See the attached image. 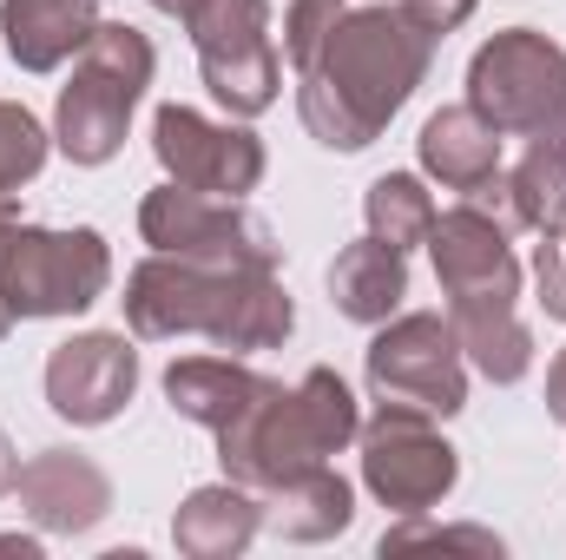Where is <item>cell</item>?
Segmentation results:
<instances>
[{
    "instance_id": "d4e9b609",
    "label": "cell",
    "mask_w": 566,
    "mask_h": 560,
    "mask_svg": "<svg viewBox=\"0 0 566 560\" xmlns=\"http://www.w3.org/2000/svg\"><path fill=\"white\" fill-rule=\"evenodd\" d=\"M409 541H441V548H481V554H501V541H494L488 528H428V521H409V528L382 535V554H396V548H409Z\"/></svg>"
},
{
    "instance_id": "3957f363",
    "label": "cell",
    "mask_w": 566,
    "mask_h": 560,
    "mask_svg": "<svg viewBox=\"0 0 566 560\" xmlns=\"http://www.w3.org/2000/svg\"><path fill=\"white\" fill-rule=\"evenodd\" d=\"M126 323L139 336H211L231 356L277 350L296 323L277 271H231L151 251L126 278Z\"/></svg>"
},
{
    "instance_id": "7a4b0ae2",
    "label": "cell",
    "mask_w": 566,
    "mask_h": 560,
    "mask_svg": "<svg viewBox=\"0 0 566 560\" xmlns=\"http://www.w3.org/2000/svg\"><path fill=\"white\" fill-rule=\"evenodd\" d=\"M428 251H434V278L448 290V323L461 336V356L488 383H521L534 370V336L514 310L521 303V265L507 251V225L468 198L454 211H434Z\"/></svg>"
},
{
    "instance_id": "f1b7e54d",
    "label": "cell",
    "mask_w": 566,
    "mask_h": 560,
    "mask_svg": "<svg viewBox=\"0 0 566 560\" xmlns=\"http://www.w3.org/2000/svg\"><path fill=\"white\" fill-rule=\"evenodd\" d=\"M13 481H20V455H13V442L0 428V495H13Z\"/></svg>"
},
{
    "instance_id": "9c48e42d",
    "label": "cell",
    "mask_w": 566,
    "mask_h": 560,
    "mask_svg": "<svg viewBox=\"0 0 566 560\" xmlns=\"http://www.w3.org/2000/svg\"><path fill=\"white\" fill-rule=\"evenodd\" d=\"M185 27H191L205 86H211V100H218L231 120H258V113L277 106L271 0H205Z\"/></svg>"
},
{
    "instance_id": "7402d4cb",
    "label": "cell",
    "mask_w": 566,
    "mask_h": 560,
    "mask_svg": "<svg viewBox=\"0 0 566 560\" xmlns=\"http://www.w3.org/2000/svg\"><path fill=\"white\" fill-rule=\"evenodd\" d=\"M363 211H369V238H382L396 251H416L434 231V198L422 191V178H409V172L376 178L369 198H363Z\"/></svg>"
},
{
    "instance_id": "2e32d148",
    "label": "cell",
    "mask_w": 566,
    "mask_h": 560,
    "mask_svg": "<svg viewBox=\"0 0 566 560\" xmlns=\"http://www.w3.org/2000/svg\"><path fill=\"white\" fill-rule=\"evenodd\" d=\"M422 165L461 198H474L481 185L501 178V133L474 113V106H441L422 126Z\"/></svg>"
},
{
    "instance_id": "4fadbf2b",
    "label": "cell",
    "mask_w": 566,
    "mask_h": 560,
    "mask_svg": "<svg viewBox=\"0 0 566 560\" xmlns=\"http://www.w3.org/2000/svg\"><path fill=\"white\" fill-rule=\"evenodd\" d=\"M133 390H139V350L113 330H86L46 356V403L73 428L113 422L133 403Z\"/></svg>"
},
{
    "instance_id": "52a82bcc",
    "label": "cell",
    "mask_w": 566,
    "mask_h": 560,
    "mask_svg": "<svg viewBox=\"0 0 566 560\" xmlns=\"http://www.w3.org/2000/svg\"><path fill=\"white\" fill-rule=\"evenodd\" d=\"M113 283V251L99 231H40L0 225V303L13 317H73L99 303Z\"/></svg>"
},
{
    "instance_id": "5b68a950",
    "label": "cell",
    "mask_w": 566,
    "mask_h": 560,
    "mask_svg": "<svg viewBox=\"0 0 566 560\" xmlns=\"http://www.w3.org/2000/svg\"><path fill=\"white\" fill-rule=\"evenodd\" d=\"M151 86V40L126 20H99L93 40L80 46V66L73 80L60 86V113H53V139L73 165H106L126 126H133V106Z\"/></svg>"
},
{
    "instance_id": "8992f818",
    "label": "cell",
    "mask_w": 566,
    "mask_h": 560,
    "mask_svg": "<svg viewBox=\"0 0 566 560\" xmlns=\"http://www.w3.org/2000/svg\"><path fill=\"white\" fill-rule=\"evenodd\" d=\"M468 106L501 139H566V53L534 27L494 33L468 66Z\"/></svg>"
},
{
    "instance_id": "4dcf8cb0",
    "label": "cell",
    "mask_w": 566,
    "mask_h": 560,
    "mask_svg": "<svg viewBox=\"0 0 566 560\" xmlns=\"http://www.w3.org/2000/svg\"><path fill=\"white\" fill-rule=\"evenodd\" d=\"M13 218H20V191H7V185H0V225H13Z\"/></svg>"
},
{
    "instance_id": "4316f807",
    "label": "cell",
    "mask_w": 566,
    "mask_h": 560,
    "mask_svg": "<svg viewBox=\"0 0 566 560\" xmlns=\"http://www.w3.org/2000/svg\"><path fill=\"white\" fill-rule=\"evenodd\" d=\"M396 7H402L409 20H422L434 40H441V33H454V27L474 13V0H396Z\"/></svg>"
},
{
    "instance_id": "8fae6325",
    "label": "cell",
    "mask_w": 566,
    "mask_h": 560,
    "mask_svg": "<svg viewBox=\"0 0 566 560\" xmlns=\"http://www.w3.org/2000/svg\"><path fill=\"white\" fill-rule=\"evenodd\" d=\"M461 462L454 448L428 428L422 409H402V403H382L376 416L363 422V481L382 508L396 515H428L448 488H454Z\"/></svg>"
},
{
    "instance_id": "6da1fadb",
    "label": "cell",
    "mask_w": 566,
    "mask_h": 560,
    "mask_svg": "<svg viewBox=\"0 0 566 560\" xmlns=\"http://www.w3.org/2000/svg\"><path fill=\"white\" fill-rule=\"evenodd\" d=\"M434 60V33L402 7H349L303 66V126L329 152H363L402 113Z\"/></svg>"
},
{
    "instance_id": "f546056e",
    "label": "cell",
    "mask_w": 566,
    "mask_h": 560,
    "mask_svg": "<svg viewBox=\"0 0 566 560\" xmlns=\"http://www.w3.org/2000/svg\"><path fill=\"white\" fill-rule=\"evenodd\" d=\"M151 7H158V13H171V20H191L205 0H151Z\"/></svg>"
},
{
    "instance_id": "5bb4252c",
    "label": "cell",
    "mask_w": 566,
    "mask_h": 560,
    "mask_svg": "<svg viewBox=\"0 0 566 560\" xmlns=\"http://www.w3.org/2000/svg\"><path fill=\"white\" fill-rule=\"evenodd\" d=\"M13 495H20V508H27L40 528H53V535H80V528H93V521L113 508V481H106L86 455H73V448H40L33 462H20Z\"/></svg>"
},
{
    "instance_id": "484cf974",
    "label": "cell",
    "mask_w": 566,
    "mask_h": 560,
    "mask_svg": "<svg viewBox=\"0 0 566 560\" xmlns=\"http://www.w3.org/2000/svg\"><path fill=\"white\" fill-rule=\"evenodd\" d=\"M534 278H541V303H547V317H560L566 323V231L534 251Z\"/></svg>"
},
{
    "instance_id": "30bf717a",
    "label": "cell",
    "mask_w": 566,
    "mask_h": 560,
    "mask_svg": "<svg viewBox=\"0 0 566 560\" xmlns=\"http://www.w3.org/2000/svg\"><path fill=\"white\" fill-rule=\"evenodd\" d=\"M369 390L376 403H402L422 416H454L468 403V370H461V336L441 310H416L382 323L369 343Z\"/></svg>"
},
{
    "instance_id": "44dd1931",
    "label": "cell",
    "mask_w": 566,
    "mask_h": 560,
    "mask_svg": "<svg viewBox=\"0 0 566 560\" xmlns=\"http://www.w3.org/2000/svg\"><path fill=\"white\" fill-rule=\"evenodd\" d=\"M501 198H507V225L560 238L566 231V139L527 145V158L501 178Z\"/></svg>"
},
{
    "instance_id": "ffe728a7",
    "label": "cell",
    "mask_w": 566,
    "mask_h": 560,
    "mask_svg": "<svg viewBox=\"0 0 566 560\" xmlns=\"http://www.w3.org/2000/svg\"><path fill=\"white\" fill-rule=\"evenodd\" d=\"M258 383H264V376H251L238 356H185V363L165 370L171 409H178L185 422H198V428H211V435L258 396Z\"/></svg>"
},
{
    "instance_id": "9a60e30c",
    "label": "cell",
    "mask_w": 566,
    "mask_h": 560,
    "mask_svg": "<svg viewBox=\"0 0 566 560\" xmlns=\"http://www.w3.org/2000/svg\"><path fill=\"white\" fill-rule=\"evenodd\" d=\"M99 27V0H0V33L7 53L27 73H53L66 66Z\"/></svg>"
},
{
    "instance_id": "d6986e66",
    "label": "cell",
    "mask_w": 566,
    "mask_h": 560,
    "mask_svg": "<svg viewBox=\"0 0 566 560\" xmlns=\"http://www.w3.org/2000/svg\"><path fill=\"white\" fill-rule=\"evenodd\" d=\"M329 297H336V310H343L349 323H389L396 303L409 297V265H402V251L382 245V238L349 245V251L329 265Z\"/></svg>"
},
{
    "instance_id": "cb8c5ba5",
    "label": "cell",
    "mask_w": 566,
    "mask_h": 560,
    "mask_svg": "<svg viewBox=\"0 0 566 560\" xmlns=\"http://www.w3.org/2000/svg\"><path fill=\"white\" fill-rule=\"evenodd\" d=\"M343 13H349L343 0H290V7H283V53H290V66H296V73L323 53V40L336 33V20H343Z\"/></svg>"
},
{
    "instance_id": "7c38bea8",
    "label": "cell",
    "mask_w": 566,
    "mask_h": 560,
    "mask_svg": "<svg viewBox=\"0 0 566 560\" xmlns=\"http://www.w3.org/2000/svg\"><path fill=\"white\" fill-rule=\"evenodd\" d=\"M151 152L171 172V185H191V191H211V198H244L264 178V145L244 126H211L191 106H158Z\"/></svg>"
},
{
    "instance_id": "83f0119b",
    "label": "cell",
    "mask_w": 566,
    "mask_h": 560,
    "mask_svg": "<svg viewBox=\"0 0 566 560\" xmlns=\"http://www.w3.org/2000/svg\"><path fill=\"white\" fill-rule=\"evenodd\" d=\"M547 409L566 422V350L554 356V370H547Z\"/></svg>"
},
{
    "instance_id": "ac0fdd59",
    "label": "cell",
    "mask_w": 566,
    "mask_h": 560,
    "mask_svg": "<svg viewBox=\"0 0 566 560\" xmlns=\"http://www.w3.org/2000/svg\"><path fill=\"white\" fill-rule=\"evenodd\" d=\"M258 508H264V528L283 535V541H329V535H343L349 528V481L329 468V462H316V468H303V475H290L283 488L271 495H258Z\"/></svg>"
},
{
    "instance_id": "ba28073f",
    "label": "cell",
    "mask_w": 566,
    "mask_h": 560,
    "mask_svg": "<svg viewBox=\"0 0 566 560\" xmlns=\"http://www.w3.org/2000/svg\"><path fill=\"white\" fill-rule=\"evenodd\" d=\"M139 231L151 251L191 258V265H231V271H277V231L244 211L238 198H211L191 185H165L139 205Z\"/></svg>"
},
{
    "instance_id": "e0dca14e",
    "label": "cell",
    "mask_w": 566,
    "mask_h": 560,
    "mask_svg": "<svg viewBox=\"0 0 566 560\" xmlns=\"http://www.w3.org/2000/svg\"><path fill=\"white\" fill-rule=\"evenodd\" d=\"M264 528V508L244 481H224V488H198L178 521H171V541L191 560H231L251 548V535Z\"/></svg>"
},
{
    "instance_id": "1f68e13d",
    "label": "cell",
    "mask_w": 566,
    "mask_h": 560,
    "mask_svg": "<svg viewBox=\"0 0 566 560\" xmlns=\"http://www.w3.org/2000/svg\"><path fill=\"white\" fill-rule=\"evenodd\" d=\"M7 330H13V310H7V303H0V343H7Z\"/></svg>"
},
{
    "instance_id": "277c9868",
    "label": "cell",
    "mask_w": 566,
    "mask_h": 560,
    "mask_svg": "<svg viewBox=\"0 0 566 560\" xmlns=\"http://www.w3.org/2000/svg\"><path fill=\"white\" fill-rule=\"evenodd\" d=\"M363 435L356 396L336 370H310L296 390L258 383V396L218 428V462L231 481H244L251 495H271L290 475L329 462L336 448H349Z\"/></svg>"
},
{
    "instance_id": "603a6c76",
    "label": "cell",
    "mask_w": 566,
    "mask_h": 560,
    "mask_svg": "<svg viewBox=\"0 0 566 560\" xmlns=\"http://www.w3.org/2000/svg\"><path fill=\"white\" fill-rule=\"evenodd\" d=\"M40 165H46V133H40V120H33L27 106L0 100V185L20 191Z\"/></svg>"
}]
</instances>
